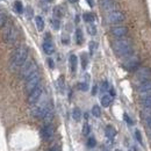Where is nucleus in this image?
Here are the masks:
<instances>
[{
    "label": "nucleus",
    "instance_id": "a19ab883",
    "mask_svg": "<svg viewBox=\"0 0 151 151\" xmlns=\"http://www.w3.org/2000/svg\"><path fill=\"white\" fill-rule=\"evenodd\" d=\"M96 91H98V87H96V85H95V86H93V90H92V94H93V95L96 94Z\"/></svg>",
    "mask_w": 151,
    "mask_h": 151
},
{
    "label": "nucleus",
    "instance_id": "f03ea898",
    "mask_svg": "<svg viewBox=\"0 0 151 151\" xmlns=\"http://www.w3.org/2000/svg\"><path fill=\"white\" fill-rule=\"evenodd\" d=\"M112 48L114 52L119 57L127 58L128 56L132 55V44L129 40H126V38L115 40L112 43Z\"/></svg>",
    "mask_w": 151,
    "mask_h": 151
},
{
    "label": "nucleus",
    "instance_id": "a18cd8bd",
    "mask_svg": "<svg viewBox=\"0 0 151 151\" xmlns=\"http://www.w3.org/2000/svg\"><path fill=\"white\" fill-rule=\"evenodd\" d=\"M129 151H137V150H136V149H135V148H134V147H132V148H130V149H129Z\"/></svg>",
    "mask_w": 151,
    "mask_h": 151
},
{
    "label": "nucleus",
    "instance_id": "ea45409f",
    "mask_svg": "<svg viewBox=\"0 0 151 151\" xmlns=\"http://www.w3.org/2000/svg\"><path fill=\"white\" fill-rule=\"evenodd\" d=\"M145 122H147V124H148V127L151 129V116L150 117H148V119H145Z\"/></svg>",
    "mask_w": 151,
    "mask_h": 151
},
{
    "label": "nucleus",
    "instance_id": "58836bf2",
    "mask_svg": "<svg viewBox=\"0 0 151 151\" xmlns=\"http://www.w3.org/2000/svg\"><path fill=\"white\" fill-rule=\"evenodd\" d=\"M48 65H49L50 69H54L55 68V63H54V60L51 58H48Z\"/></svg>",
    "mask_w": 151,
    "mask_h": 151
},
{
    "label": "nucleus",
    "instance_id": "e433bc0d",
    "mask_svg": "<svg viewBox=\"0 0 151 151\" xmlns=\"http://www.w3.org/2000/svg\"><path fill=\"white\" fill-rule=\"evenodd\" d=\"M54 13H55V15H56L57 18H60V17L63 15V13H62V11L59 9V7H55V9H54Z\"/></svg>",
    "mask_w": 151,
    "mask_h": 151
},
{
    "label": "nucleus",
    "instance_id": "79ce46f5",
    "mask_svg": "<svg viewBox=\"0 0 151 151\" xmlns=\"http://www.w3.org/2000/svg\"><path fill=\"white\" fill-rule=\"evenodd\" d=\"M87 2H88V5L91 6V7H93L94 6V2H93V0H86Z\"/></svg>",
    "mask_w": 151,
    "mask_h": 151
},
{
    "label": "nucleus",
    "instance_id": "b1692460",
    "mask_svg": "<svg viewBox=\"0 0 151 151\" xmlns=\"http://www.w3.org/2000/svg\"><path fill=\"white\" fill-rule=\"evenodd\" d=\"M14 7H15V9H17V12L19 13V14H22L23 13V6H22V2L21 1H15V4H14Z\"/></svg>",
    "mask_w": 151,
    "mask_h": 151
},
{
    "label": "nucleus",
    "instance_id": "4be33fe9",
    "mask_svg": "<svg viewBox=\"0 0 151 151\" xmlns=\"http://www.w3.org/2000/svg\"><path fill=\"white\" fill-rule=\"evenodd\" d=\"M76 40H77V43H78V44H81L83 41H84L83 32H81L80 29H77V32H76Z\"/></svg>",
    "mask_w": 151,
    "mask_h": 151
},
{
    "label": "nucleus",
    "instance_id": "4c0bfd02",
    "mask_svg": "<svg viewBox=\"0 0 151 151\" xmlns=\"http://www.w3.org/2000/svg\"><path fill=\"white\" fill-rule=\"evenodd\" d=\"M123 119H124V121H126V122H127L128 124H132V119H130V117H129V116H128L127 114H124V115H123Z\"/></svg>",
    "mask_w": 151,
    "mask_h": 151
},
{
    "label": "nucleus",
    "instance_id": "f704fd0d",
    "mask_svg": "<svg viewBox=\"0 0 151 151\" xmlns=\"http://www.w3.org/2000/svg\"><path fill=\"white\" fill-rule=\"evenodd\" d=\"M87 144H88V147H90V148H94L95 144H96L94 137H90V138H88V142H87Z\"/></svg>",
    "mask_w": 151,
    "mask_h": 151
},
{
    "label": "nucleus",
    "instance_id": "6e6552de",
    "mask_svg": "<svg viewBox=\"0 0 151 151\" xmlns=\"http://www.w3.org/2000/svg\"><path fill=\"white\" fill-rule=\"evenodd\" d=\"M136 77L138 78V80L144 81V80H149L151 79V69L150 68H138L135 72Z\"/></svg>",
    "mask_w": 151,
    "mask_h": 151
},
{
    "label": "nucleus",
    "instance_id": "dca6fc26",
    "mask_svg": "<svg viewBox=\"0 0 151 151\" xmlns=\"http://www.w3.org/2000/svg\"><path fill=\"white\" fill-rule=\"evenodd\" d=\"M113 101V96L111 94H105L102 98H101V105L104 107H108Z\"/></svg>",
    "mask_w": 151,
    "mask_h": 151
},
{
    "label": "nucleus",
    "instance_id": "6ab92c4d",
    "mask_svg": "<svg viewBox=\"0 0 151 151\" xmlns=\"http://www.w3.org/2000/svg\"><path fill=\"white\" fill-rule=\"evenodd\" d=\"M35 22H36V27H37V29L40 30V32H42V30L44 29V20H43V18L36 17V18H35Z\"/></svg>",
    "mask_w": 151,
    "mask_h": 151
},
{
    "label": "nucleus",
    "instance_id": "393cba45",
    "mask_svg": "<svg viewBox=\"0 0 151 151\" xmlns=\"http://www.w3.org/2000/svg\"><path fill=\"white\" fill-rule=\"evenodd\" d=\"M92 114L94 115L95 117H100V115H101V109H100V107H99L98 105L93 106V108H92Z\"/></svg>",
    "mask_w": 151,
    "mask_h": 151
},
{
    "label": "nucleus",
    "instance_id": "c756f323",
    "mask_svg": "<svg viewBox=\"0 0 151 151\" xmlns=\"http://www.w3.org/2000/svg\"><path fill=\"white\" fill-rule=\"evenodd\" d=\"M87 30H88V33H90L91 35H95V34H96V28H95L93 24H91V23L87 26Z\"/></svg>",
    "mask_w": 151,
    "mask_h": 151
},
{
    "label": "nucleus",
    "instance_id": "f257e3e1",
    "mask_svg": "<svg viewBox=\"0 0 151 151\" xmlns=\"http://www.w3.org/2000/svg\"><path fill=\"white\" fill-rule=\"evenodd\" d=\"M28 58V48L26 45H20L18 47L14 52L11 56V60H9V66L12 70H17L21 68L26 60Z\"/></svg>",
    "mask_w": 151,
    "mask_h": 151
},
{
    "label": "nucleus",
    "instance_id": "49530a36",
    "mask_svg": "<svg viewBox=\"0 0 151 151\" xmlns=\"http://www.w3.org/2000/svg\"><path fill=\"white\" fill-rule=\"evenodd\" d=\"M69 1H70V2H72V4H75V2H77L78 0H69Z\"/></svg>",
    "mask_w": 151,
    "mask_h": 151
},
{
    "label": "nucleus",
    "instance_id": "bb28decb",
    "mask_svg": "<svg viewBox=\"0 0 151 151\" xmlns=\"http://www.w3.org/2000/svg\"><path fill=\"white\" fill-rule=\"evenodd\" d=\"M78 88L80 90V91H87L88 90V84L86 83V81H84V83H79L78 84Z\"/></svg>",
    "mask_w": 151,
    "mask_h": 151
},
{
    "label": "nucleus",
    "instance_id": "9b49d317",
    "mask_svg": "<svg viewBox=\"0 0 151 151\" xmlns=\"http://www.w3.org/2000/svg\"><path fill=\"white\" fill-rule=\"evenodd\" d=\"M111 32H112V35L117 38L124 37V36L128 34L127 27H123V26H115V27H113V28L111 29Z\"/></svg>",
    "mask_w": 151,
    "mask_h": 151
},
{
    "label": "nucleus",
    "instance_id": "2eb2a0df",
    "mask_svg": "<svg viewBox=\"0 0 151 151\" xmlns=\"http://www.w3.org/2000/svg\"><path fill=\"white\" fill-rule=\"evenodd\" d=\"M141 95V104L143 107H150L151 108V94H139Z\"/></svg>",
    "mask_w": 151,
    "mask_h": 151
},
{
    "label": "nucleus",
    "instance_id": "423d86ee",
    "mask_svg": "<svg viewBox=\"0 0 151 151\" xmlns=\"http://www.w3.org/2000/svg\"><path fill=\"white\" fill-rule=\"evenodd\" d=\"M139 66V58L137 55H130L126 58V62H124V68L128 70V71H136Z\"/></svg>",
    "mask_w": 151,
    "mask_h": 151
},
{
    "label": "nucleus",
    "instance_id": "39448f33",
    "mask_svg": "<svg viewBox=\"0 0 151 151\" xmlns=\"http://www.w3.org/2000/svg\"><path fill=\"white\" fill-rule=\"evenodd\" d=\"M40 83H41V75L40 72L36 71L35 73L28 77L27 78V81H26V91L28 93H30L32 91H34L36 87L40 86Z\"/></svg>",
    "mask_w": 151,
    "mask_h": 151
},
{
    "label": "nucleus",
    "instance_id": "2f4dec72",
    "mask_svg": "<svg viewBox=\"0 0 151 151\" xmlns=\"http://www.w3.org/2000/svg\"><path fill=\"white\" fill-rule=\"evenodd\" d=\"M81 66H83V69H86V66H87V57L85 54L81 55Z\"/></svg>",
    "mask_w": 151,
    "mask_h": 151
},
{
    "label": "nucleus",
    "instance_id": "de8ad7c7",
    "mask_svg": "<svg viewBox=\"0 0 151 151\" xmlns=\"http://www.w3.org/2000/svg\"><path fill=\"white\" fill-rule=\"evenodd\" d=\"M47 1H49V2H50V1H52V0H47Z\"/></svg>",
    "mask_w": 151,
    "mask_h": 151
},
{
    "label": "nucleus",
    "instance_id": "7c9ffc66",
    "mask_svg": "<svg viewBox=\"0 0 151 151\" xmlns=\"http://www.w3.org/2000/svg\"><path fill=\"white\" fill-rule=\"evenodd\" d=\"M57 84H58L59 90H60V91H64V78H63V77H59V78H58Z\"/></svg>",
    "mask_w": 151,
    "mask_h": 151
},
{
    "label": "nucleus",
    "instance_id": "4468645a",
    "mask_svg": "<svg viewBox=\"0 0 151 151\" xmlns=\"http://www.w3.org/2000/svg\"><path fill=\"white\" fill-rule=\"evenodd\" d=\"M100 2H101V6H102V8L104 9H106V11H114L115 9V4H114L113 0H100Z\"/></svg>",
    "mask_w": 151,
    "mask_h": 151
},
{
    "label": "nucleus",
    "instance_id": "c03bdc74",
    "mask_svg": "<svg viewBox=\"0 0 151 151\" xmlns=\"http://www.w3.org/2000/svg\"><path fill=\"white\" fill-rule=\"evenodd\" d=\"M111 95H112V96H114V95H115V92H114V90H113V88L111 90Z\"/></svg>",
    "mask_w": 151,
    "mask_h": 151
},
{
    "label": "nucleus",
    "instance_id": "7ed1b4c3",
    "mask_svg": "<svg viewBox=\"0 0 151 151\" xmlns=\"http://www.w3.org/2000/svg\"><path fill=\"white\" fill-rule=\"evenodd\" d=\"M2 36H4V40L7 44H14L17 42L18 33H17V29L14 28V26L11 22H6V24L4 26Z\"/></svg>",
    "mask_w": 151,
    "mask_h": 151
},
{
    "label": "nucleus",
    "instance_id": "72a5a7b5",
    "mask_svg": "<svg viewBox=\"0 0 151 151\" xmlns=\"http://www.w3.org/2000/svg\"><path fill=\"white\" fill-rule=\"evenodd\" d=\"M135 137H136V139L138 141V143H139V144H143L142 136H141V132H139V130H135Z\"/></svg>",
    "mask_w": 151,
    "mask_h": 151
},
{
    "label": "nucleus",
    "instance_id": "412c9836",
    "mask_svg": "<svg viewBox=\"0 0 151 151\" xmlns=\"http://www.w3.org/2000/svg\"><path fill=\"white\" fill-rule=\"evenodd\" d=\"M142 117L145 120V119H148V117H150L151 116V108L150 107H143V109H142Z\"/></svg>",
    "mask_w": 151,
    "mask_h": 151
},
{
    "label": "nucleus",
    "instance_id": "1a4fd4ad",
    "mask_svg": "<svg viewBox=\"0 0 151 151\" xmlns=\"http://www.w3.org/2000/svg\"><path fill=\"white\" fill-rule=\"evenodd\" d=\"M42 94H43V87L42 86H38L34 91H32L29 93V95H28V102L30 105L36 104L38 100H40V98L42 96Z\"/></svg>",
    "mask_w": 151,
    "mask_h": 151
},
{
    "label": "nucleus",
    "instance_id": "c9c22d12",
    "mask_svg": "<svg viewBox=\"0 0 151 151\" xmlns=\"http://www.w3.org/2000/svg\"><path fill=\"white\" fill-rule=\"evenodd\" d=\"M108 88H109L108 83H107V81H104L102 85H101V91H102V92H106V91H108Z\"/></svg>",
    "mask_w": 151,
    "mask_h": 151
},
{
    "label": "nucleus",
    "instance_id": "9d476101",
    "mask_svg": "<svg viewBox=\"0 0 151 151\" xmlns=\"http://www.w3.org/2000/svg\"><path fill=\"white\" fill-rule=\"evenodd\" d=\"M54 132H55L54 127L48 123L41 129V137H42L43 141H50L52 138V136H54Z\"/></svg>",
    "mask_w": 151,
    "mask_h": 151
},
{
    "label": "nucleus",
    "instance_id": "37998d69",
    "mask_svg": "<svg viewBox=\"0 0 151 151\" xmlns=\"http://www.w3.org/2000/svg\"><path fill=\"white\" fill-rule=\"evenodd\" d=\"M50 151H59V147H58V145H55V147H52V149Z\"/></svg>",
    "mask_w": 151,
    "mask_h": 151
},
{
    "label": "nucleus",
    "instance_id": "a211bd4d",
    "mask_svg": "<svg viewBox=\"0 0 151 151\" xmlns=\"http://www.w3.org/2000/svg\"><path fill=\"white\" fill-rule=\"evenodd\" d=\"M77 64H78V58L76 55H71L70 56V68H71V71L76 72L77 70Z\"/></svg>",
    "mask_w": 151,
    "mask_h": 151
},
{
    "label": "nucleus",
    "instance_id": "0eeeda50",
    "mask_svg": "<svg viewBox=\"0 0 151 151\" xmlns=\"http://www.w3.org/2000/svg\"><path fill=\"white\" fill-rule=\"evenodd\" d=\"M124 20V14L120 11H112L107 15V21L111 23H120Z\"/></svg>",
    "mask_w": 151,
    "mask_h": 151
},
{
    "label": "nucleus",
    "instance_id": "5701e85b",
    "mask_svg": "<svg viewBox=\"0 0 151 151\" xmlns=\"http://www.w3.org/2000/svg\"><path fill=\"white\" fill-rule=\"evenodd\" d=\"M83 18H84V20H85L87 23H92V22L94 21V17H93L92 13H85Z\"/></svg>",
    "mask_w": 151,
    "mask_h": 151
},
{
    "label": "nucleus",
    "instance_id": "aec40b11",
    "mask_svg": "<svg viewBox=\"0 0 151 151\" xmlns=\"http://www.w3.org/2000/svg\"><path fill=\"white\" fill-rule=\"evenodd\" d=\"M72 117H73L75 121H80V119H81V112H80V109L78 107L73 108V111H72Z\"/></svg>",
    "mask_w": 151,
    "mask_h": 151
},
{
    "label": "nucleus",
    "instance_id": "cd10ccee",
    "mask_svg": "<svg viewBox=\"0 0 151 151\" xmlns=\"http://www.w3.org/2000/svg\"><path fill=\"white\" fill-rule=\"evenodd\" d=\"M51 26H52V28H54L55 30H58V29H59V27H60L59 20H57V19L51 20Z\"/></svg>",
    "mask_w": 151,
    "mask_h": 151
},
{
    "label": "nucleus",
    "instance_id": "c85d7f7f",
    "mask_svg": "<svg viewBox=\"0 0 151 151\" xmlns=\"http://www.w3.org/2000/svg\"><path fill=\"white\" fill-rule=\"evenodd\" d=\"M6 24V14L4 12H0V27H4Z\"/></svg>",
    "mask_w": 151,
    "mask_h": 151
},
{
    "label": "nucleus",
    "instance_id": "ddd939ff",
    "mask_svg": "<svg viewBox=\"0 0 151 151\" xmlns=\"http://www.w3.org/2000/svg\"><path fill=\"white\" fill-rule=\"evenodd\" d=\"M42 47H43V50L47 55H52L55 52V45L51 41H45Z\"/></svg>",
    "mask_w": 151,
    "mask_h": 151
},
{
    "label": "nucleus",
    "instance_id": "20e7f679",
    "mask_svg": "<svg viewBox=\"0 0 151 151\" xmlns=\"http://www.w3.org/2000/svg\"><path fill=\"white\" fill-rule=\"evenodd\" d=\"M36 71H37V64H36V62L33 60V59H29V60L27 59L26 63L21 66L20 75H21L22 78L27 79L28 77H30L33 73H35Z\"/></svg>",
    "mask_w": 151,
    "mask_h": 151
},
{
    "label": "nucleus",
    "instance_id": "473e14b6",
    "mask_svg": "<svg viewBox=\"0 0 151 151\" xmlns=\"http://www.w3.org/2000/svg\"><path fill=\"white\" fill-rule=\"evenodd\" d=\"M90 130H91V128H90L88 123H84V126H83V134L84 135H88Z\"/></svg>",
    "mask_w": 151,
    "mask_h": 151
},
{
    "label": "nucleus",
    "instance_id": "a878e982",
    "mask_svg": "<svg viewBox=\"0 0 151 151\" xmlns=\"http://www.w3.org/2000/svg\"><path fill=\"white\" fill-rule=\"evenodd\" d=\"M96 47H98V45H96V43H95L94 41H91V42H90V44H88V49H90V54H91V55L94 54V51L96 50Z\"/></svg>",
    "mask_w": 151,
    "mask_h": 151
},
{
    "label": "nucleus",
    "instance_id": "f3484780",
    "mask_svg": "<svg viewBox=\"0 0 151 151\" xmlns=\"http://www.w3.org/2000/svg\"><path fill=\"white\" fill-rule=\"evenodd\" d=\"M105 134H106V136H107L109 139H112V138L115 137V135H116V130L114 129L112 126H107L106 129H105Z\"/></svg>",
    "mask_w": 151,
    "mask_h": 151
},
{
    "label": "nucleus",
    "instance_id": "f8f14e48",
    "mask_svg": "<svg viewBox=\"0 0 151 151\" xmlns=\"http://www.w3.org/2000/svg\"><path fill=\"white\" fill-rule=\"evenodd\" d=\"M138 92L139 94H151V79L141 81L138 86Z\"/></svg>",
    "mask_w": 151,
    "mask_h": 151
}]
</instances>
